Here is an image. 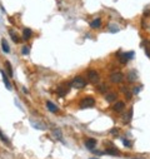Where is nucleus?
Segmentation results:
<instances>
[{
  "instance_id": "f257e3e1",
  "label": "nucleus",
  "mask_w": 150,
  "mask_h": 159,
  "mask_svg": "<svg viewBox=\"0 0 150 159\" xmlns=\"http://www.w3.org/2000/svg\"><path fill=\"white\" fill-rule=\"evenodd\" d=\"M85 85H86V80H85L84 78H81V77L74 78L73 80H71V83H70V86H71V88H75V89H83Z\"/></svg>"
},
{
  "instance_id": "f03ea898",
  "label": "nucleus",
  "mask_w": 150,
  "mask_h": 159,
  "mask_svg": "<svg viewBox=\"0 0 150 159\" xmlns=\"http://www.w3.org/2000/svg\"><path fill=\"white\" fill-rule=\"evenodd\" d=\"M95 105V99L91 96H86L80 100V108L81 109H86V108H93Z\"/></svg>"
},
{
  "instance_id": "7ed1b4c3",
  "label": "nucleus",
  "mask_w": 150,
  "mask_h": 159,
  "mask_svg": "<svg viewBox=\"0 0 150 159\" xmlns=\"http://www.w3.org/2000/svg\"><path fill=\"white\" fill-rule=\"evenodd\" d=\"M119 60H120L121 64H127L129 59H131L133 57H134V53L133 51H130V53H119Z\"/></svg>"
},
{
  "instance_id": "20e7f679",
  "label": "nucleus",
  "mask_w": 150,
  "mask_h": 159,
  "mask_svg": "<svg viewBox=\"0 0 150 159\" xmlns=\"http://www.w3.org/2000/svg\"><path fill=\"white\" fill-rule=\"evenodd\" d=\"M88 77H89V80L93 83V84H98L99 80H100V77H99V74L95 70H93V69H90V70L88 71Z\"/></svg>"
},
{
  "instance_id": "39448f33",
  "label": "nucleus",
  "mask_w": 150,
  "mask_h": 159,
  "mask_svg": "<svg viewBox=\"0 0 150 159\" xmlns=\"http://www.w3.org/2000/svg\"><path fill=\"white\" fill-rule=\"evenodd\" d=\"M123 79H124V75L119 73V71H114V73L110 74V80L112 83H121Z\"/></svg>"
},
{
  "instance_id": "423d86ee",
  "label": "nucleus",
  "mask_w": 150,
  "mask_h": 159,
  "mask_svg": "<svg viewBox=\"0 0 150 159\" xmlns=\"http://www.w3.org/2000/svg\"><path fill=\"white\" fill-rule=\"evenodd\" d=\"M68 92H69V86L68 85H60L59 88L56 89V93H58V95H60V96H64V95H66L68 94Z\"/></svg>"
},
{
  "instance_id": "0eeeda50",
  "label": "nucleus",
  "mask_w": 150,
  "mask_h": 159,
  "mask_svg": "<svg viewBox=\"0 0 150 159\" xmlns=\"http://www.w3.org/2000/svg\"><path fill=\"white\" fill-rule=\"evenodd\" d=\"M95 146H96V140L93 139V138H90V139L85 140V147H86L88 149L93 150V149H95Z\"/></svg>"
},
{
  "instance_id": "6e6552de",
  "label": "nucleus",
  "mask_w": 150,
  "mask_h": 159,
  "mask_svg": "<svg viewBox=\"0 0 150 159\" xmlns=\"http://www.w3.org/2000/svg\"><path fill=\"white\" fill-rule=\"evenodd\" d=\"M124 108H125V104L123 102H117L114 104V106H112V109H114L115 112H118V113L123 112V110H124Z\"/></svg>"
},
{
  "instance_id": "1a4fd4ad",
  "label": "nucleus",
  "mask_w": 150,
  "mask_h": 159,
  "mask_svg": "<svg viewBox=\"0 0 150 159\" xmlns=\"http://www.w3.org/2000/svg\"><path fill=\"white\" fill-rule=\"evenodd\" d=\"M0 73H1V77H3V80H4V84H5V86L9 89V90H11V84H10V82H9L8 77H6L5 71H4V70H0Z\"/></svg>"
},
{
  "instance_id": "9d476101",
  "label": "nucleus",
  "mask_w": 150,
  "mask_h": 159,
  "mask_svg": "<svg viewBox=\"0 0 150 159\" xmlns=\"http://www.w3.org/2000/svg\"><path fill=\"white\" fill-rule=\"evenodd\" d=\"M46 106H48V109H49L52 113H56L58 112V106L54 104L53 102H50V100H48V102H46Z\"/></svg>"
},
{
  "instance_id": "9b49d317",
  "label": "nucleus",
  "mask_w": 150,
  "mask_h": 159,
  "mask_svg": "<svg viewBox=\"0 0 150 159\" xmlns=\"http://www.w3.org/2000/svg\"><path fill=\"white\" fill-rule=\"evenodd\" d=\"M1 48H3V51L4 53H10V48H9V44H8V41H6L5 39H1Z\"/></svg>"
},
{
  "instance_id": "f8f14e48",
  "label": "nucleus",
  "mask_w": 150,
  "mask_h": 159,
  "mask_svg": "<svg viewBox=\"0 0 150 159\" xmlns=\"http://www.w3.org/2000/svg\"><path fill=\"white\" fill-rule=\"evenodd\" d=\"M33 35V33H31V30L29 29V28H25L24 29V32H23V36H24V40H28L30 39V36Z\"/></svg>"
},
{
  "instance_id": "ddd939ff",
  "label": "nucleus",
  "mask_w": 150,
  "mask_h": 159,
  "mask_svg": "<svg viewBox=\"0 0 150 159\" xmlns=\"http://www.w3.org/2000/svg\"><path fill=\"white\" fill-rule=\"evenodd\" d=\"M100 25H101V19H100V18L94 19L93 22L90 23V26L93 28V29H95V28H100Z\"/></svg>"
},
{
  "instance_id": "4468645a",
  "label": "nucleus",
  "mask_w": 150,
  "mask_h": 159,
  "mask_svg": "<svg viewBox=\"0 0 150 159\" xmlns=\"http://www.w3.org/2000/svg\"><path fill=\"white\" fill-rule=\"evenodd\" d=\"M105 98H106L108 102H114V100L117 99V94H115V93H108V94L105 95Z\"/></svg>"
},
{
  "instance_id": "2eb2a0df",
  "label": "nucleus",
  "mask_w": 150,
  "mask_h": 159,
  "mask_svg": "<svg viewBox=\"0 0 150 159\" xmlns=\"http://www.w3.org/2000/svg\"><path fill=\"white\" fill-rule=\"evenodd\" d=\"M9 34H10V36H11V39H13V41H14V43H19V41H20L19 36L16 35V34L13 32V30H9Z\"/></svg>"
},
{
  "instance_id": "dca6fc26",
  "label": "nucleus",
  "mask_w": 150,
  "mask_h": 159,
  "mask_svg": "<svg viewBox=\"0 0 150 159\" xmlns=\"http://www.w3.org/2000/svg\"><path fill=\"white\" fill-rule=\"evenodd\" d=\"M131 115H133V108L129 109V112H128V115L127 117H124V123H129L130 122V119H131Z\"/></svg>"
},
{
  "instance_id": "f3484780",
  "label": "nucleus",
  "mask_w": 150,
  "mask_h": 159,
  "mask_svg": "<svg viewBox=\"0 0 150 159\" xmlns=\"http://www.w3.org/2000/svg\"><path fill=\"white\" fill-rule=\"evenodd\" d=\"M105 153H106V154H111V155H119V150L117 149V148H111V149L105 150Z\"/></svg>"
},
{
  "instance_id": "a211bd4d",
  "label": "nucleus",
  "mask_w": 150,
  "mask_h": 159,
  "mask_svg": "<svg viewBox=\"0 0 150 159\" xmlns=\"http://www.w3.org/2000/svg\"><path fill=\"white\" fill-rule=\"evenodd\" d=\"M121 92L124 93L125 95H127V99H131V94L129 93V90H128V88H127V86H123V88H121Z\"/></svg>"
},
{
  "instance_id": "6ab92c4d",
  "label": "nucleus",
  "mask_w": 150,
  "mask_h": 159,
  "mask_svg": "<svg viewBox=\"0 0 150 159\" xmlns=\"http://www.w3.org/2000/svg\"><path fill=\"white\" fill-rule=\"evenodd\" d=\"M0 139H1V141L3 143H6V144H9L10 141H9V139H8V137L6 135H4V134L1 133V130H0Z\"/></svg>"
},
{
  "instance_id": "aec40b11",
  "label": "nucleus",
  "mask_w": 150,
  "mask_h": 159,
  "mask_svg": "<svg viewBox=\"0 0 150 159\" xmlns=\"http://www.w3.org/2000/svg\"><path fill=\"white\" fill-rule=\"evenodd\" d=\"M31 124H33V127H35V128H38V129H40V130H43V129H44V128H45V125H42V124H39V123L34 122V120H31Z\"/></svg>"
},
{
  "instance_id": "412c9836",
  "label": "nucleus",
  "mask_w": 150,
  "mask_h": 159,
  "mask_svg": "<svg viewBox=\"0 0 150 159\" xmlns=\"http://www.w3.org/2000/svg\"><path fill=\"white\" fill-rule=\"evenodd\" d=\"M6 68H8V73L10 77H13L14 75V73H13V68H11V64L9 63V61H6Z\"/></svg>"
},
{
  "instance_id": "4be33fe9",
  "label": "nucleus",
  "mask_w": 150,
  "mask_h": 159,
  "mask_svg": "<svg viewBox=\"0 0 150 159\" xmlns=\"http://www.w3.org/2000/svg\"><path fill=\"white\" fill-rule=\"evenodd\" d=\"M145 45H146L145 46V53L150 57V43H149V41H145Z\"/></svg>"
},
{
  "instance_id": "5701e85b",
  "label": "nucleus",
  "mask_w": 150,
  "mask_h": 159,
  "mask_svg": "<svg viewBox=\"0 0 150 159\" xmlns=\"http://www.w3.org/2000/svg\"><path fill=\"white\" fill-rule=\"evenodd\" d=\"M135 78H136L135 73H134V71H130V74H129V82H134Z\"/></svg>"
},
{
  "instance_id": "b1692460",
  "label": "nucleus",
  "mask_w": 150,
  "mask_h": 159,
  "mask_svg": "<svg viewBox=\"0 0 150 159\" xmlns=\"http://www.w3.org/2000/svg\"><path fill=\"white\" fill-rule=\"evenodd\" d=\"M123 144H124V146L127 147V148H130L131 147V143L128 139H123Z\"/></svg>"
},
{
  "instance_id": "393cba45",
  "label": "nucleus",
  "mask_w": 150,
  "mask_h": 159,
  "mask_svg": "<svg viewBox=\"0 0 150 159\" xmlns=\"http://www.w3.org/2000/svg\"><path fill=\"white\" fill-rule=\"evenodd\" d=\"M29 46H24L23 48V50H21V53H23V55H28L29 54Z\"/></svg>"
},
{
  "instance_id": "a878e982",
  "label": "nucleus",
  "mask_w": 150,
  "mask_h": 159,
  "mask_svg": "<svg viewBox=\"0 0 150 159\" xmlns=\"http://www.w3.org/2000/svg\"><path fill=\"white\" fill-rule=\"evenodd\" d=\"M54 135H56V137L61 140V133H60V130H59V129H54Z\"/></svg>"
},
{
  "instance_id": "bb28decb",
  "label": "nucleus",
  "mask_w": 150,
  "mask_h": 159,
  "mask_svg": "<svg viewBox=\"0 0 150 159\" xmlns=\"http://www.w3.org/2000/svg\"><path fill=\"white\" fill-rule=\"evenodd\" d=\"M118 130H119V129H118V128H112V129L110 130V133L112 134V135H118V133H119V132H118Z\"/></svg>"
},
{
  "instance_id": "cd10ccee",
  "label": "nucleus",
  "mask_w": 150,
  "mask_h": 159,
  "mask_svg": "<svg viewBox=\"0 0 150 159\" xmlns=\"http://www.w3.org/2000/svg\"><path fill=\"white\" fill-rule=\"evenodd\" d=\"M139 92H140V86H136V88L133 89V93H134V94H139Z\"/></svg>"
},
{
  "instance_id": "c85d7f7f",
  "label": "nucleus",
  "mask_w": 150,
  "mask_h": 159,
  "mask_svg": "<svg viewBox=\"0 0 150 159\" xmlns=\"http://www.w3.org/2000/svg\"><path fill=\"white\" fill-rule=\"evenodd\" d=\"M104 89H106V85H101V86H100V88H99V90H100V92H103V93H104V92H105V90H104Z\"/></svg>"
},
{
  "instance_id": "c756f323",
  "label": "nucleus",
  "mask_w": 150,
  "mask_h": 159,
  "mask_svg": "<svg viewBox=\"0 0 150 159\" xmlns=\"http://www.w3.org/2000/svg\"><path fill=\"white\" fill-rule=\"evenodd\" d=\"M91 159H98V158H91Z\"/></svg>"
}]
</instances>
